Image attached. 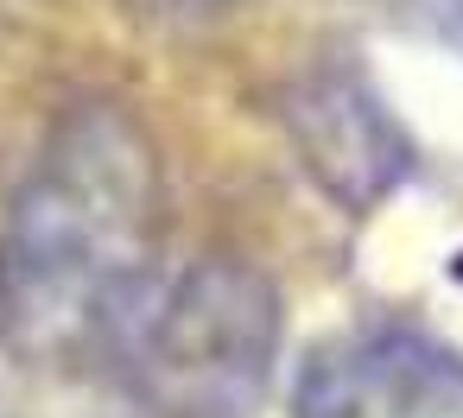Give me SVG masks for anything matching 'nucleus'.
<instances>
[{
  "label": "nucleus",
  "instance_id": "4",
  "mask_svg": "<svg viewBox=\"0 0 463 418\" xmlns=\"http://www.w3.org/2000/svg\"><path fill=\"white\" fill-rule=\"evenodd\" d=\"M292 418H463V348L412 323H368L305 355Z\"/></svg>",
  "mask_w": 463,
  "mask_h": 418
},
{
  "label": "nucleus",
  "instance_id": "1",
  "mask_svg": "<svg viewBox=\"0 0 463 418\" xmlns=\"http://www.w3.org/2000/svg\"><path fill=\"white\" fill-rule=\"evenodd\" d=\"M165 172L146 121L77 102L39 140L0 216V348L33 374L115 361L159 285Z\"/></svg>",
  "mask_w": 463,
  "mask_h": 418
},
{
  "label": "nucleus",
  "instance_id": "2",
  "mask_svg": "<svg viewBox=\"0 0 463 418\" xmlns=\"http://www.w3.org/2000/svg\"><path fill=\"white\" fill-rule=\"evenodd\" d=\"M279 342L273 279L241 254H197L159 273L109 367L146 418H254L273 393Z\"/></svg>",
  "mask_w": 463,
  "mask_h": 418
},
{
  "label": "nucleus",
  "instance_id": "6",
  "mask_svg": "<svg viewBox=\"0 0 463 418\" xmlns=\"http://www.w3.org/2000/svg\"><path fill=\"white\" fill-rule=\"evenodd\" d=\"M134 14H153V20H210V14H229L241 0H128Z\"/></svg>",
  "mask_w": 463,
  "mask_h": 418
},
{
  "label": "nucleus",
  "instance_id": "5",
  "mask_svg": "<svg viewBox=\"0 0 463 418\" xmlns=\"http://www.w3.org/2000/svg\"><path fill=\"white\" fill-rule=\"evenodd\" d=\"M400 14L419 20L425 33H438L444 45L463 51V0H400Z\"/></svg>",
  "mask_w": 463,
  "mask_h": 418
},
{
  "label": "nucleus",
  "instance_id": "3",
  "mask_svg": "<svg viewBox=\"0 0 463 418\" xmlns=\"http://www.w3.org/2000/svg\"><path fill=\"white\" fill-rule=\"evenodd\" d=\"M286 140L305 165V178L343 209L368 216L412 178V134L387 108V96L368 83L362 64L324 58L305 64L279 96Z\"/></svg>",
  "mask_w": 463,
  "mask_h": 418
}]
</instances>
